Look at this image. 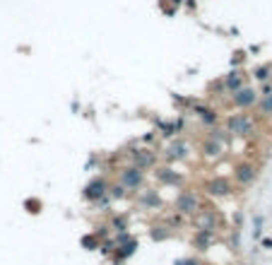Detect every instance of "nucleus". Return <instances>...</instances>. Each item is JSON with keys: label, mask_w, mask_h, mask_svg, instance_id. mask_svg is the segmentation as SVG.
Returning a JSON list of instances; mask_svg holds the SVG:
<instances>
[{"label": "nucleus", "mask_w": 272, "mask_h": 265, "mask_svg": "<svg viewBox=\"0 0 272 265\" xmlns=\"http://www.w3.org/2000/svg\"><path fill=\"white\" fill-rule=\"evenodd\" d=\"M224 130L232 138H251L256 133V121L248 113H229L224 118Z\"/></svg>", "instance_id": "1"}, {"label": "nucleus", "mask_w": 272, "mask_h": 265, "mask_svg": "<svg viewBox=\"0 0 272 265\" xmlns=\"http://www.w3.org/2000/svg\"><path fill=\"white\" fill-rule=\"evenodd\" d=\"M200 208H203V198L198 196V191L181 188V193L174 198V212H178L181 217H193Z\"/></svg>", "instance_id": "2"}, {"label": "nucleus", "mask_w": 272, "mask_h": 265, "mask_svg": "<svg viewBox=\"0 0 272 265\" xmlns=\"http://www.w3.org/2000/svg\"><path fill=\"white\" fill-rule=\"evenodd\" d=\"M145 181H147V171L133 167V164H125L118 169V183L128 193H137L140 188H145Z\"/></svg>", "instance_id": "3"}, {"label": "nucleus", "mask_w": 272, "mask_h": 265, "mask_svg": "<svg viewBox=\"0 0 272 265\" xmlns=\"http://www.w3.org/2000/svg\"><path fill=\"white\" fill-rule=\"evenodd\" d=\"M193 220V227H195V232L198 229H205V232H217L219 227H222V215H219L217 210H212V208H200L195 215L191 217Z\"/></svg>", "instance_id": "4"}, {"label": "nucleus", "mask_w": 272, "mask_h": 265, "mask_svg": "<svg viewBox=\"0 0 272 265\" xmlns=\"http://www.w3.org/2000/svg\"><path fill=\"white\" fill-rule=\"evenodd\" d=\"M205 196L207 198H215V200H219V198H229L234 193V181L229 179V176H212V179H207L203 186Z\"/></svg>", "instance_id": "5"}, {"label": "nucleus", "mask_w": 272, "mask_h": 265, "mask_svg": "<svg viewBox=\"0 0 272 265\" xmlns=\"http://www.w3.org/2000/svg\"><path fill=\"white\" fill-rule=\"evenodd\" d=\"M232 181L241 188H248L258 181V167L253 162H236L232 169Z\"/></svg>", "instance_id": "6"}, {"label": "nucleus", "mask_w": 272, "mask_h": 265, "mask_svg": "<svg viewBox=\"0 0 272 265\" xmlns=\"http://www.w3.org/2000/svg\"><path fill=\"white\" fill-rule=\"evenodd\" d=\"M260 99V92L256 89V87H241L239 92H234V94H229V101H232L234 109H239V111H248V109H253L256 104H258Z\"/></svg>", "instance_id": "7"}, {"label": "nucleus", "mask_w": 272, "mask_h": 265, "mask_svg": "<svg viewBox=\"0 0 272 265\" xmlns=\"http://www.w3.org/2000/svg\"><path fill=\"white\" fill-rule=\"evenodd\" d=\"M128 164L142 169V171H150V169L157 167V152L150 147H135V150L128 152Z\"/></svg>", "instance_id": "8"}, {"label": "nucleus", "mask_w": 272, "mask_h": 265, "mask_svg": "<svg viewBox=\"0 0 272 265\" xmlns=\"http://www.w3.org/2000/svg\"><path fill=\"white\" fill-rule=\"evenodd\" d=\"M152 176H154V181L159 183L162 188H176V186H183V176H181L171 164H164V167L157 164L154 171H152Z\"/></svg>", "instance_id": "9"}, {"label": "nucleus", "mask_w": 272, "mask_h": 265, "mask_svg": "<svg viewBox=\"0 0 272 265\" xmlns=\"http://www.w3.org/2000/svg\"><path fill=\"white\" fill-rule=\"evenodd\" d=\"M109 196V181H106V176H94V179H89L87 186L82 188V198L87 200V203H96L99 198Z\"/></svg>", "instance_id": "10"}, {"label": "nucleus", "mask_w": 272, "mask_h": 265, "mask_svg": "<svg viewBox=\"0 0 272 265\" xmlns=\"http://www.w3.org/2000/svg\"><path fill=\"white\" fill-rule=\"evenodd\" d=\"M191 157V145L186 142V140H171L169 142V147L164 150V162L166 164H174V162H183V159H188Z\"/></svg>", "instance_id": "11"}, {"label": "nucleus", "mask_w": 272, "mask_h": 265, "mask_svg": "<svg viewBox=\"0 0 272 265\" xmlns=\"http://www.w3.org/2000/svg\"><path fill=\"white\" fill-rule=\"evenodd\" d=\"M191 111L198 116V121H200L203 126H207V128L219 126V111L215 106H210V104H205V101H193Z\"/></svg>", "instance_id": "12"}, {"label": "nucleus", "mask_w": 272, "mask_h": 265, "mask_svg": "<svg viewBox=\"0 0 272 265\" xmlns=\"http://www.w3.org/2000/svg\"><path fill=\"white\" fill-rule=\"evenodd\" d=\"M135 205L145 212H152V210L162 208V198L157 193V188H140L135 196Z\"/></svg>", "instance_id": "13"}, {"label": "nucleus", "mask_w": 272, "mask_h": 265, "mask_svg": "<svg viewBox=\"0 0 272 265\" xmlns=\"http://www.w3.org/2000/svg\"><path fill=\"white\" fill-rule=\"evenodd\" d=\"M215 241H217V232H205V229H198L195 234H193L191 244L195 251L200 253H207L212 246H215Z\"/></svg>", "instance_id": "14"}, {"label": "nucleus", "mask_w": 272, "mask_h": 265, "mask_svg": "<svg viewBox=\"0 0 272 265\" xmlns=\"http://www.w3.org/2000/svg\"><path fill=\"white\" fill-rule=\"evenodd\" d=\"M222 84H224V94H234V92H239L241 87H246V75L239 68H234L222 77Z\"/></svg>", "instance_id": "15"}, {"label": "nucleus", "mask_w": 272, "mask_h": 265, "mask_svg": "<svg viewBox=\"0 0 272 265\" xmlns=\"http://www.w3.org/2000/svg\"><path fill=\"white\" fill-rule=\"evenodd\" d=\"M137 249H140V241H137V239H130L128 244H123V246H118V249L113 251L111 263H113V265H123L128 258H133V256H135Z\"/></svg>", "instance_id": "16"}, {"label": "nucleus", "mask_w": 272, "mask_h": 265, "mask_svg": "<svg viewBox=\"0 0 272 265\" xmlns=\"http://www.w3.org/2000/svg\"><path fill=\"white\" fill-rule=\"evenodd\" d=\"M200 152H203V157H207V159H219L222 152H224V145H219L217 140H212V138H205L203 145H200Z\"/></svg>", "instance_id": "17"}, {"label": "nucleus", "mask_w": 272, "mask_h": 265, "mask_svg": "<svg viewBox=\"0 0 272 265\" xmlns=\"http://www.w3.org/2000/svg\"><path fill=\"white\" fill-rule=\"evenodd\" d=\"M207 138L217 140L219 145H224V147H227V145L232 142V135H229V133L224 130V126H212V128H210V135H207Z\"/></svg>", "instance_id": "18"}, {"label": "nucleus", "mask_w": 272, "mask_h": 265, "mask_svg": "<svg viewBox=\"0 0 272 265\" xmlns=\"http://www.w3.org/2000/svg\"><path fill=\"white\" fill-rule=\"evenodd\" d=\"M174 237V232L169 229V227H164V224H154L150 229V239L152 241H166V239Z\"/></svg>", "instance_id": "19"}, {"label": "nucleus", "mask_w": 272, "mask_h": 265, "mask_svg": "<svg viewBox=\"0 0 272 265\" xmlns=\"http://www.w3.org/2000/svg\"><path fill=\"white\" fill-rule=\"evenodd\" d=\"M109 227H111L113 234H118V232H128V229H130V224H128V215H113Z\"/></svg>", "instance_id": "20"}, {"label": "nucleus", "mask_w": 272, "mask_h": 265, "mask_svg": "<svg viewBox=\"0 0 272 265\" xmlns=\"http://www.w3.org/2000/svg\"><path fill=\"white\" fill-rule=\"evenodd\" d=\"M80 244H82V249H84V251H99L101 239L96 237L94 232H89V234H84V237L80 239Z\"/></svg>", "instance_id": "21"}, {"label": "nucleus", "mask_w": 272, "mask_h": 265, "mask_svg": "<svg viewBox=\"0 0 272 265\" xmlns=\"http://www.w3.org/2000/svg\"><path fill=\"white\" fill-rule=\"evenodd\" d=\"M183 220H186V217H181L178 212L171 210L169 215H164V227H169V229L174 232V229H178V227H183Z\"/></svg>", "instance_id": "22"}, {"label": "nucleus", "mask_w": 272, "mask_h": 265, "mask_svg": "<svg viewBox=\"0 0 272 265\" xmlns=\"http://www.w3.org/2000/svg\"><path fill=\"white\" fill-rule=\"evenodd\" d=\"M256 109L260 111V116H272V94H263L256 104Z\"/></svg>", "instance_id": "23"}, {"label": "nucleus", "mask_w": 272, "mask_h": 265, "mask_svg": "<svg viewBox=\"0 0 272 265\" xmlns=\"http://www.w3.org/2000/svg\"><path fill=\"white\" fill-rule=\"evenodd\" d=\"M109 198L111 200H123V198H128V191L118 181H113V183H109Z\"/></svg>", "instance_id": "24"}, {"label": "nucleus", "mask_w": 272, "mask_h": 265, "mask_svg": "<svg viewBox=\"0 0 272 265\" xmlns=\"http://www.w3.org/2000/svg\"><path fill=\"white\" fill-rule=\"evenodd\" d=\"M253 77H256L258 82H268L272 77V65H258V68L253 70Z\"/></svg>", "instance_id": "25"}, {"label": "nucleus", "mask_w": 272, "mask_h": 265, "mask_svg": "<svg viewBox=\"0 0 272 265\" xmlns=\"http://www.w3.org/2000/svg\"><path fill=\"white\" fill-rule=\"evenodd\" d=\"M118 246H116V241H113V237H106L101 239V244H99V251L104 253V256H113V251H116Z\"/></svg>", "instance_id": "26"}, {"label": "nucleus", "mask_w": 272, "mask_h": 265, "mask_svg": "<svg viewBox=\"0 0 272 265\" xmlns=\"http://www.w3.org/2000/svg\"><path fill=\"white\" fill-rule=\"evenodd\" d=\"M24 208L31 212V215H36V212H41V200H36V198H29V200H24Z\"/></svg>", "instance_id": "27"}, {"label": "nucleus", "mask_w": 272, "mask_h": 265, "mask_svg": "<svg viewBox=\"0 0 272 265\" xmlns=\"http://www.w3.org/2000/svg\"><path fill=\"white\" fill-rule=\"evenodd\" d=\"M174 265H203V261L195 258V256H186V258H176Z\"/></svg>", "instance_id": "28"}, {"label": "nucleus", "mask_w": 272, "mask_h": 265, "mask_svg": "<svg viewBox=\"0 0 272 265\" xmlns=\"http://www.w3.org/2000/svg\"><path fill=\"white\" fill-rule=\"evenodd\" d=\"M171 99H174V104H178V106H181L183 111H186V109H191L193 101H195V99H183V97H178V94H174Z\"/></svg>", "instance_id": "29"}, {"label": "nucleus", "mask_w": 272, "mask_h": 265, "mask_svg": "<svg viewBox=\"0 0 272 265\" xmlns=\"http://www.w3.org/2000/svg\"><path fill=\"white\" fill-rule=\"evenodd\" d=\"M92 205H94V208L99 210V212H106V210H109V205H111V198H109V196H104V198H99L96 203H92Z\"/></svg>", "instance_id": "30"}, {"label": "nucleus", "mask_w": 272, "mask_h": 265, "mask_svg": "<svg viewBox=\"0 0 272 265\" xmlns=\"http://www.w3.org/2000/svg\"><path fill=\"white\" fill-rule=\"evenodd\" d=\"M244 60H246V51H234V56H232V65H234V68H239Z\"/></svg>", "instance_id": "31"}, {"label": "nucleus", "mask_w": 272, "mask_h": 265, "mask_svg": "<svg viewBox=\"0 0 272 265\" xmlns=\"http://www.w3.org/2000/svg\"><path fill=\"white\" fill-rule=\"evenodd\" d=\"M109 229H111L109 224H101V227H96V229H94V234L99 239H106V237H109Z\"/></svg>", "instance_id": "32"}, {"label": "nucleus", "mask_w": 272, "mask_h": 265, "mask_svg": "<svg viewBox=\"0 0 272 265\" xmlns=\"http://www.w3.org/2000/svg\"><path fill=\"white\" fill-rule=\"evenodd\" d=\"M232 244H234V249H239V246H241V237H239V229H234V234H232Z\"/></svg>", "instance_id": "33"}, {"label": "nucleus", "mask_w": 272, "mask_h": 265, "mask_svg": "<svg viewBox=\"0 0 272 265\" xmlns=\"http://www.w3.org/2000/svg\"><path fill=\"white\" fill-rule=\"evenodd\" d=\"M263 246H265V249H272V239H263Z\"/></svg>", "instance_id": "34"}]
</instances>
